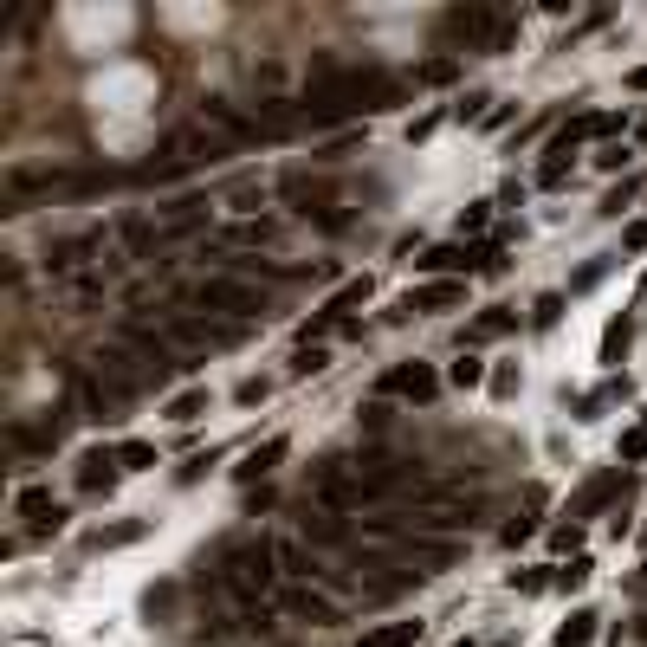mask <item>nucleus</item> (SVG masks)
Here are the masks:
<instances>
[{
    "mask_svg": "<svg viewBox=\"0 0 647 647\" xmlns=\"http://www.w3.org/2000/svg\"><path fill=\"white\" fill-rule=\"evenodd\" d=\"M402 104V78L382 65H343V59H318L305 78V110L311 117H369V110H395Z\"/></svg>",
    "mask_w": 647,
    "mask_h": 647,
    "instance_id": "nucleus-1",
    "label": "nucleus"
},
{
    "mask_svg": "<svg viewBox=\"0 0 647 647\" xmlns=\"http://www.w3.org/2000/svg\"><path fill=\"white\" fill-rule=\"evenodd\" d=\"M408 479L415 473H402V466H389V460H324L318 473H311V499H318L324 512H356V505H369V499H389Z\"/></svg>",
    "mask_w": 647,
    "mask_h": 647,
    "instance_id": "nucleus-2",
    "label": "nucleus"
},
{
    "mask_svg": "<svg viewBox=\"0 0 647 647\" xmlns=\"http://www.w3.org/2000/svg\"><path fill=\"white\" fill-rule=\"evenodd\" d=\"M220 589H227L246 615H266L272 589H279V544H272V538L227 544V550H220Z\"/></svg>",
    "mask_w": 647,
    "mask_h": 647,
    "instance_id": "nucleus-3",
    "label": "nucleus"
},
{
    "mask_svg": "<svg viewBox=\"0 0 647 647\" xmlns=\"http://www.w3.org/2000/svg\"><path fill=\"white\" fill-rule=\"evenodd\" d=\"M195 305L208 311V318H227V324H253L259 311H266V285L259 279H240V272H208V279L195 285Z\"/></svg>",
    "mask_w": 647,
    "mask_h": 647,
    "instance_id": "nucleus-4",
    "label": "nucleus"
},
{
    "mask_svg": "<svg viewBox=\"0 0 647 647\" xmlns=\"http://www.w3.org/2000/svg\"><path fill=\"white\" fill-rule=\"evenodd\" d=\"M440 39L447 46H466V52H505L518 39V20H505L499 7H453L440 20Z\"/></svg>",
    "mask_w": 647,
    "mask_h": 647,
    "instance_id": "nucleus-5",
    "label": "nucleus"
},
{
    "mask_svg": "<svg viewBox=\"0 0 647 647\" xmlns=\"http://www.w3.org/2000/svg\"><path fill=\"white\" fill-rule=\"evenodd\" d=\"M91 376H98L110 395H123V402H130V395H143L149 382H162V369L149 363V356H136L130 343H104V350L91 356Z\"/></svg>",
    "mask_w": 647,
    "mask_h": 647,
    "instance_id": "nucleus-6",
    "label": "nucleus"
},
{
    "mask_svg": "<svg viewBox=\"0 0 647 647\" xmlns=\"http://www.w3.org/2000/svg\"><path fill=\"white\" fill-rule=\"evenodd\" d=\"M214 156H227V136L220 130H169L162 136V156L149 162V175H169V169H188V162H214Z\"/></svg>",
    "mask_w": 647,
    "mask_h": 647,
    "instance_id": "nucleus-7",
    "label": "nucleus"
},
{
    "mask_svg": "<svg viewBox=\"0 0 647 647\" xmlns=\"http://www.w3.org/2000/svg\"><path fill=\"white\" fill-rule=\"evenodd\" d=\"M162 337H169L175 350H214V343L240 337V324H214V318H201V311H169V318H162Z\"/></svg>",
    "mask_w": 647,
    "mask_h": 647,
    "instance_id": "nucleus-8",
    "label": "nucleus"
},
{
    "mask_svg": "<svg viewBox=\"0 0 647 647\" xmlns=\"http://www.w3.org/2000/svg\"><path fill=\"white\" fill-rule=\"evenodd\" d=\"M110 246V233L104 227H85V233H65V240H52L46 246V272H59V279H72V272H85L91 259H98Z\"/></svg>",
    "mask_w": 647,
    "mask_h": 647,
    "instance_id": "nucleus-9",
    "label": "nucleus"
},
{
    "mask_svg": "<svg viewBox=\"0 0 647 647\" xmlns=\"http://www.w3.org/2000/svg\"><path fill=\"white\" fill-rule=\"evenodd\" d=\"M285 201H292V208H298V214H305V220H318V227H324V233H343V227H350V214H343V208H337V201H330V195H324V188H311V182H305V175H285Z\"/></svg>",
    "mask_w": 647,
    "mask_h": 647,
    "instance_id": "nucleus-10",
    "label": "nucleus"
},
{
    "mask_svg": "<svg viewBox=\"0 0 647 647\" xmlns=\"http://www.w3.org/2000/svg\"><path fill=\"white\" fill-rule=\"evenodd\" d=\"M65 175L59 169H33V162H13L7 175H0V195H7V208H26L33 195H59Z\"/></svg>",
    "mask_w": 647,
    "mask_h": 647,
    "instance_id": "nucleus-11",
    "label": "nucleus"
},
{
    "mask_svg": "<svg viewBox=\"0 0 647 647\" xmlns=\"http://www.w3.org/2000/svg\"><path fill=\"white\" fill-rule=\"evenodd\" d=\"M13 512L26 518V531H33V538H59V531H65V505L52 499L46 486H20V499H13Z\"/></svg>",
    "mask_w": 647,
    "mask_h": 647,
    "instance_id": "nucleus-12",
    "label": "nucleus"
},
{
    "mask_svg": "<svg viewBox=\"0 0 647 647\" xmlns=\"http://www.w3.org/2000/svg\"><path fill=\"white\" fill-rule=\"evenodd\" d=\"M285 615H292V622H311V628H330L337 622V596H324L318 583H285Z\"/></svg>",
    "mask_w": 647,
    "mask_h": 647,
    "instance_id": "nucleus-13",
    "label": "nucleus"
},
{
    "mask_svg": "<svg viewBox=\"0 0 647 647\" xmlns=\"http://www.w3.org/2000/svg\"><path fill=\"white\" fill-rule=\"evenodd\" d=\"M382 389H389V395H402V402H434L440 376H434L428 363H395L389 376H382Z\"/></svg>",
    "mask_w": 647,
    "mask_h": 647,
    "instance_id": "nucleus-14",
    "label": "nucleus"
},
{
    "mask_svg": "<svg viewBox=\"0 0 647 647\" xmlns=\"http://www.w3.org/2000/svg\"><path fill=\"white\" fill-rule=\"evenodd\" d=\"M201 123H208V130H220L227 143H253V136L266 130L259 117H240V110H233L227 98H208V104H201Z\"/></svg>",
    "mask_w": 647,
    "mask_h": 647,
    "instance_id": "nucleus-15",
    "label": "nucleus"
},
{
    "mask_svg": "<svg viewBox=\"0 0 647 647\" xmlns=\"http://www.w3.org/2000/svg\"><path fill=\"white\" fill-rule=\"evenodd\" d=\"M117 473H123L117 447H91L85 460H78V492H110V486H117Z\"/></svg>",
    "mask_w": 647,
    "mask_h": 647,
    "instance_id": "nucleus-16",
    "label": "nucleus"
},
{
    "mask_svg": "<svg viewBox=\"0 0 647 647\" xmlns=\"http://www.w3.org/2000/svg\"><path fill=\"white\" fill-rule=\"evenodd\" d=\"M486 259H492V246H479V253H466V246H428L421 253V272H486Z\"/></svg>",
    "mask_w": 647,
    "mask_h": 647,
    "instance_id": "nucleus-17",
    "label": "nucleus"
},
{
    "mask_svg": "<svg viewBox=\"0 0 647 647\" xmlns=\"http://www.w3.org/2000/svg\"><path fill=\"white\" fill-rule=\"evenodd\" d=\"M279 576H285V583H318L324 563L311 557V550L298 544V538H279Z\"/></svg>",
    "mask_w": 647,
    "mask_h": 647,
    "instance_id": "nucleus-18",
    "label": "nucleus"
},
{
    "mask_svg": "<svg viewBox=\"0 0 647 647\" xmlns=\"http://www.w3.org/2000/svg\"><path fill=\"white\" fill-rule=\"evenodd\" d=\"M453 305H466V285L460 279H434V285H421L402 311H453Z\"/></svg>",
    "mask_w": 647,
    "mask_h": 647,
    "instance_id": "nucleus-19",
    "label": "nucleus"
},
{
    "mask_svg": "<svg viewBox=\"0 0 647 647\" xmlns=\"http://www.w3.org/2000/svg\"><path fill=\"white\" fill-rule=\"evenodd\" d=\"M369 292H376L369 279H350V285H343V292L324 305V318H330V324H350V311H356V305H369Z\"/></svg>",
    "mask_w": 647,
    "mask_h": 647,
    "instance_id": "nucleus-20",
    "label": "nucleus"
},
{
    "mask_svg": "<svg viewBox=\"0 0 647 647\" xmlns=\"http://www.w3.org/2000/svg\"><path fill=\"white\" fill-rule=\"evenodd\" d=\"M421 641V622H382V628H369L356 647H415Z\"/></svg>",
    "mask_w": 647,
    "mask_h": 647,
    "instance_id": "nucleus-21",
    "label": "nucleus"
},
{
    "mask_svg": "<svg viewBox=\"0 0 647 647\" xmlns=\"http://www.w3.org/2000/svg\"><path fill=\"white\" fill-rule=\"evenodd\" d=\"M305 538L311 544H343V538H350V531H343V512H324V505H318V512H305Z\"/></svg>",
    "mask_w": 647,
    "mask_h": 647,
    "instance_id": "nucleus-22",
    "label": "nucleus"
},
{
    "mask_svg": "<svg viewBox=\"0 0 647 647\" xmlns=\"http://www.w3.org/2000/svg\"><path fill=\"white\" fill-rule=\"evenodd\" d=\"M285 447H292L285 434H272L266 447H253V453H246V466H240V479H259V473H272V466L285 460Z\"/></svg>",
    "mask_w": 647,
    "mask_h": 647,
    "instance_id": "nucleus-23",
    "label": "nucleus"
},
{
    "mask_svg": "<svg viewBox=\"0 0 647 647\" xmlns=\"http://www.w3.org/2000/svg\"><path fill=\"white\" fill-rule=\"evenodd\" d=\"M596 622H602L596 609H576L570 622L557 628V647H589V641H596Z\"/></svg>",
    "mask_w": 647,
    "mask_h": 647,
    "instance_id": "nucleus-24",
    "label": "nucleus"
},
{
    "mask_svg": "<svg viewBox=\"0 0 647 647\" xmlns=\"http://www.w3.org/2000/svg\"><path fill=\"white\" fill-rule=\"evenodd\" d=\"M156 220H143V214H130V220H117V240L130 246V253H149V246H156Z\"/></svg>",
    "mask_w": 647,
    "mask_h": 647,
    "instance_id": "nucleus-25",
    "label": "nucleus"
},
{
    "mask_svg": "<svg viewBox=\"0 0 647 647\" xmlns=\"http://www.w3.org/2000/svg\"><path fill=\"white\" fill-rule=\"evenodd\" d=\"M628 343H635V324H628V318H615L609 330H602V363H622V356H628Z\"/></svg>",
    "mask_w": 647,
    "mask_h": 647,
    "instance_id": "nucleus-26",
    "label": "nucleus"
},
{
    "mask_svg": "<svg viewBox=\"0 0 647 647\" xmlns=\"http://www.w3.org/2000/svg\"><path fill=\"white\" fill-rule=\"evenodd\" d=\"M143 518H130V525H110V531H91V550H117V544H136V538H143Z\"/></svg>",
    "mask_w": 647,
    "mask_h": 647,
    "instance_id": "nucleus-27",
    "label": "nucleus"
},
{
    "mask_svg": "<svg viewBox=\"0 0 647 647\" xmlns=\"http://www.w3.org/2000/svg\"><path fill=\"white\" fill-rule=\"evenodd\" d=\"M117 466H123V473H149V466H156V447H149V440H123Z\"/></svg>",
    "mask_w": 647,
    "mask_h": 647,
    "instance_id": "nucleus-28",
    "label": "nucleus"
},
{
    "mask_svg": "<svg viewBox=\"0 0 647 647\" xmlns=\"http://www.w3.org/2000/svg\"><path fill=\"white\" fill-rule=\"evenodd\" d=\"M324 369H330V350H324V343H298L292 376H324Z\"/></svg>",
    "mask_w": 647,
    "mask_h": 647,
    "instance_id": "nucleus-29",
    "label": "nucleus"
},
{
    "mask_svg": "<svg viewBox=\"0 0 647 647\" xmlns=\"http://www.w3.org/2000/svg\"><path fill=\"white\" fill-rule=\"evenodd\" d=\"M622 117H609V110H589V117H576L570 123V143H583V136H609Z\"/></svg>",
    "mask_w": 647,
    "mask_h": 647,
    "instance_id": "nucleus-30",
    "label": "nucleus"
},
{
    "mask_svg": "<svg viewBox=\"0 0 647 647\" xmlns=\"http://www.w3.org/2000/svg\"><path fill=\"white\" fill-rule=\"evenodd\" d=\"M447 382L453 389H479V382H486V363H479V356H460V363L447 369Z\"/></svg>",
    "mask_w": 647,
    "mask_h": 647,
    "instance_id": "nucleus-31",
    "label": "nucleus"
},
{
    "mask_svg": "<svg viewBox=\"0 0 647 647\" xmlns=\"http://www.w3.org/2000/svg\"><path fill=\"white\" fill-rule=\"evenodd\" d=\"M201 408H208V389H182V395L169 402V421H195Z\"/></svg>",
    "mask_w": 647,
    "mask_h": 647,
    "instance_id": "nucleus-32",
    "label": "nucleus"
},
{
    "mask_svg": "<svg viewBox=\"0 0 647 647\" xmlns=\"http://www.w3.org/2000/svg\"><path fill=\"white\" fill-rule=\"evenodd\" d=\"M505 330H512V311H479L473 337H505Z\"/></svg>",
    "mask_w": 647,
    "mask_h": 647,
    "instance_id": "nucleus-33",
    "label": "nucleus"
},
{
    "mask_svg": "<svg viewBox=\"0 0 647 647\" xmlns=\"http://www.w3.org/2000/svg\"><path fill=\"white\" fill-rule=\"evenodd\" d=\"M589 570H596L589 557H570V570H557V583H563V589H583V583H589Z\"/></svg>",
    "mask_w": 647,
    "mask_h": 647,
    "instance_id": "nucleus-34",
    "label": "nucleus"
},
{
    "mask_svg": "<svg viewBox=\"0 0 647 647\" xmlns=\"http://www.w3.org/2000/svg\"><path fill=\"white\" fill-rule=\"evenodd\" d=\"M453 72H460L453 59H428V65H421V78H428V85H453Z\"/></svg>",
    "mask_w": 647,
    "mask_h": 647,
    "instance_id": "nucleus-35",
    "label": "nucleus"
},
{
    "mask_svg": "<svg viewBox=\"0 0 647 647\" xmlns=\"http://www.w3.org/2000/svg\"><path fill=\"white\" fill-rule=\"evenodd\" d=\"M486 220H492V201H473V208L460 214V233H479V227H486Z\"/></svg>",
    "mask_w": 647,
    "mask_h": 647,
    "instance_id": "nucleus-36",
    "label": "nucleus"
},
{
    "mask_svg": "<svg viewBox=\"0 0 647 647\" xmlns=\"http://www.w3.org/2000/svg\"><path fill=\"white\" fill-rule=\"evenodd\" d=\"M622 460H647V428H628L622 434Z\"/></svg>",
    "mask_w": 647,
    "mask_h": 647,
    "instance_id": "nucleus-37",
    "label": "nucleus"
},
{
    "mask_svg": "<svg viewBox=\"0 0 647 647\" xmlns=\"http://www.w3.org/2000/svg\"><path fill=\"white\" fill-rule=\"evenodd\" d=\"M609 492H615V473H602V479H596V486H589V492H583V512H596V505H602V499H609Z\"/></svg>",
    "mask_w": 647,
    "mask_h": 647,
    "instance_id": "nucleus-38",
    "label": "nucleus"
},
{
    "mask_svg": "<svg viewBox=\"0 0 647 647\" xmlns=\"http://www.w3.org/2000/svg\"><path fill=\"white\" fill-rule=\"evenodd\" d=\"M557 311H563V298H557V292H544V298H538V311H531V324H557Z\"/></svg>",
    "mask_w": 647,
    "mask_h": 647,
    "instance_id": "nucleus-39",
    "label": "nucleus"
},
{
    "mask_svg": "<svg viewBox=\"0 0 647 647\" xmlns=\"http://www.w3.org/2000/svg\"><path fill=\"white\" fill-rule=\"evenodd\" d=\"M622 246H628V253H647V220H628V233H622Z\"/></svg>",
    "mask_w": 647,
    "mask_h": 647,
    "instance_id": "nucleus-40",
    "label": "nucleus"
},
{
    "mask_svg": "<svg viewBox=\"0 0 647 647\" xmlns=\"http://www.w3.org/2000/svg\"><path fill=\"white\" fill-rule=\"evenodd\" d=\"M628 85H635V91H647V65H635V72H628Z\"/></svg>",
    "mask_w": 647,
    "mask_h": 647,
    "instance_id": "nucleus-41",
    "label": "nucleus"
},
{
    "mask_svg": "<svg viewBox=\"0 0 647 647\" xmlns=\"http://www.w3.org/2000/svg\"><path fill=\"white\" fill-rule=\"evenodd\" d=\"M453 647H473V641H453Z\"/></svg>",
    "mask_w": 647,
    "mask_h": 647,
    "instance_id": "nucleus-42",
    "label": "nucleus"
},
{
    "mask_svg": "<svg viewBox=\"0 0 647 647\" xmlns=\"http://www.w3.org/2000/svg\"><path fill=\"white\" fill-rule=\"evenodd\" d=\"M641 428H647V421H641Z\"/></svg>",
    "mask_w": 647,
    "mask_h": 647,
    "instance_id": "nucleus-43",
    "label": "nucleus"
}]
</instances>
